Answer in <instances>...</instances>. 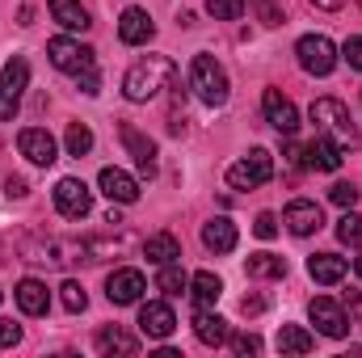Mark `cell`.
<instances>
[{
	"label": "cell",
	"mask_w": 362,
	"mask_h": 358,
	"mask_svg": "<svg viewBox=\"0 0 362 358\" xmlns=\"http://www.w3.org/2000/svg\"><path fill=\"white\" fill-rule=\"evenodd\" d=\"M173 81H177V64L169 55H148L122 76V93L127 101H152L165 89H173Z\"/></svg>",
	"instance_id": "cell-1"
},
{
	"label": "cell",
	"mask_w": 362,
	"mask_h": 358,
	"mask_svg": "<svg viewBox=\"0 0 362 358\" xmlns=\"http://www.w3.org/2000/svg\"><path fill=\"white\" fill-rule=\"evenodd\" d=\"M308 114H312V122H316V131H320V135L337 139L341 148H358V131H354V118H350V110H346L337 97H316Z\"/></svg>",
	"instance_id": "cell-2"
},
{
	"label": "cell",
	"mask_w": 362,
	"mask_h": 358,
	"mask_svg": "<svg viewBox=\"0 0 362 358\" xmlns=\"http://www.w3.org/2000/svg\"><path fill=\"white\" fill-rule=\"evenodd\" d=\"M189 89L202 105H223L228 101V72L215 55H194L189 59Z\"/></svg>",
	"instance_id": "cell-3"
},
{
	"label": "cell",
	"mask_w": 362,
	"mask_h": 358,
	"mask_svg": "<svg viewBox=\"0 0 362 358\" xmlns=\"http://www.w3.org/2000/svg\"><path fill=\"white\" fill-rule=\"evenodd\" d=\"M295 55H299V68L308 76H329L337 68V47H333L329 34H303L295 42Z\"/></svg>",
	"instance_id": "cell-4"
},
{
	"label": "cell",
	"mask_w": 362,
	"mask_h": 358,
	"mask_svg": "<svg viewBox=\"0 0 362 358\" xmlns=\"http://www.w3.org/2000/svg\"><path fill=\"white\" fill-rule=\"evenodd\" d=\"M25 85H30V64H25L21 55H13V59L0 68V122H13Z\"/></svg>",
	"instance_id": "cell-5"
},
{
	"label": "cell",
	"mask_w": 362,
	"mask_h": 358,
	"mask_svg": "<svg viewBox=\"0 0 362 358\" xmlns=\"http://www.w3.org/2000/svg\"><path fill=\"white\" fill-rule=\"evenodd\" d=\"M270 178H274V156L266 148H253L245 161H236L228 169V185L232 190H257V185H266Z\"/></svg>",
	"instance_id": "cell-6"
},
{
	"label": "cell",
	"mask_w": 362,
	"mask_h": 358,
	"mask_svg": "<svg viewBox=\"0 0 362 358\" xmlns=\"http://www.w3.org/2000/svg\"><path fill=\"white\" fill-rule=\"evenodd\" d=\"M47 55H51V64H55L59 72H68V76H81L85 68L97 64V59H93V47L76 42V38H68V34L51 38V42H47Z\"/></svg>",
	"instance_id": "cell-7"
},
{
	"label": "cell",
	"mask_w": 362,
	"mask_h": 358,
	"mask_svg": "<svg viewBox=\"0 0 362 358\" xmlns=\"http://www.w3.org/2000/svg\"><path fill=\"white\" fill-rule=\"evenodd\" d=\"M55 207L64 219H85L93 211V190L81 178H59L55 181Z\"/></svg>",
	"instance_id": "cell-8"
},
{
	"label": "cell",
	"mask_w": 362,
	"mask_h": 358,
	"mask_svg": "<svg viewBox=\"0 0 362 358\" xmlns=\"http://www.w3.org/2000/svg\"><path fill=\"white\" fill-rule=\"evenodd\" d=\"M308 316H312L316 333H325V337H346V333H350L346 308H341L337 299H329V295H316V299L308 304Z\"/></svg>",
	"instance_id": "cell-9"
},
{
	"label": "cell",
	"mask_w": 362,
	"mask_h": 358,
	"mask_svg": "<svg viewBox=\"0 0 362 358\" xmlns=\"http://www.w3.org/2000/svg\"><path fill=\"white\" fill-rule=\"evenodd\" d=\"M17 148H21V156H25L30 165H42V169L59 161V144H55V135L42 131V127H25V131L17 135Z\"/></svg>",
	"instance_id": "cell-10"
},
{
	"label": "cell",
	"mask_w": 362,
	"mask_h": 358,
	"mask_svg": "<svg viewBox=\"0 0 362 358\" xmlns=\"http://www.w3.org/2000/svg\"><path fill=\"white\" fill-rule=\"evenodd\" d=\"M262 110H266V122H270L278 135H295L299 131V110H295L291 97H282V89L262 93Z\"/></svg>",
	"instance_id": "cell-11"
},
{
	"label": "cell",
	"mask_w": 362,
	"mask_h": 358,
	"mask_svg": "<svg viewBox=\"0 0 362 358\" xmlns=\"http://www.w3.org/2000/svg\"><path fill=\"white\" fill-rule=\"evenodd\" d=\"M144 291H148V282H144V274H139V270H114V274L105 278V299H110V304H118V308L139 304V299H144Z\"/></svg>",
	"instance_id": "cell-12"
},
{
	"label": "cell",
	"mask_w": 362,
	"mask_h": 358,
	"mask_svg": "<svg viewBox=\"0 0 362 358\" xmlns=\"http://www.w3.org/2000/svg\"><path fill=\"white\" fill-rule=\"evenodd\" d=\"M173 329H177V316H173L169 304L152 299V304L139 308V333H144V337H152V342H169Z\"/></svg>",
	"instance_id": "cell-13"
},
{
	"label": "cell",
	"mask_w": 362,
	"mask_h": 358,
	"mask_svg": "<svg viewBox=\"0 0 362 358\" xmlns=\"http://www.w3.org/2000/svg\"><path fill=\"white\" fill-rule=\"evenodd\" d=\"M97 185H101V194H105L110 202H122V207L139 202V181L131 178L127 169H114V165H105V169H101V178H97Z\"/></svg>",
	"instance_id": "cell-14"
},
{
	"label": "cell",
	"mask_w": 362,
	"mask_h": 358,
	"mask_svg": "<svg viewBox=\"0 0 362 358\" xmlns=\"http://www.w3.org/2000/svg\"><path fill=\"white\" fill-rule=\"evenodd\" d=\"M282 224L291 228V236H312V232H320L325 215H320V207H316V202H308V198H295V202H286V211H282Z\"/></svg>",
	"instance_id": "cell-15"
},
{
	"label": "cell",
	"mask_w": 362,
	"mask_h": 358,
	"mask_svg": "<svg viewBox=\"0 0 362 358\" xmlns=\"http://www.w3.org/2000/svg\"><path fill=\"white\" fill-rule=\"evenodd\" d=\"M152 34H156V25H152L148 8L131 4V8L118 17V38H122L127 47H144V42H152Z\"/></svg>",
	"instance_id": "cell-16"
},
{
	"label": "cell",
	"mask_w": 362,
	"mask_h": 358,
	"mask_svg": "<svg viewBox=\"0 0 362 358\" xmlns=\"http://www.w3.org/2000/svg\"><path fill=\"white\" fill-rule=\"evenodd\" d=\"M118 135H122V144H127V152L135 156V165H139V173H144V178H152V173H156V144H152V139H148L144 131H135L131 122H122V127H118Z\"/></svg>",
	"instance_id": "cell-17"
},
{
	"label": "cell",
	"mask_w": 362,
	"mask_h": 358,
	"mask_svg": "<svg viewBox=\"0 0 362 358\" xmlns=\"http://www.w3.org/2000/svg\"><path fill=\"white\" fill-rule=\"evenodd\" d=\"M341 161H346V148H341L337 139H329V135H320V131H316V139L308 144V169L337 173V169H341Z\"/></svg>",
	"instance_id": "cell-18"
},
{
	"label": "cell",
	"mask_w": 362,
	"mask_h": 358,
	"mask_svg": "<svg viewBox=\"0 0 362 358\" xmlns=\"http://www.w3.org/2000/svg\"><path fill=\"white\" fill-rule=\"evenodd\" d=\"M13 295H17V308H21L25 316H47V308H51L47 282H38V278H21Z\"/></svg>",
	"instance_id": "cell-19"
},
{
	"label": "cell",
	"mask_w": 362,
	"mask_h": 358,
	"mask_svg": "<svg viewBox=\"0 0 362 358\" xmlns=\"http://www.w3.org/2000/svg\"><path fill=\"white\" fill-rule=\"evenodd\" d=\"M194 337H198L202 346L219 350V346L228 342V321H223V316H215L211 308H198V316H194Z\"/></svg>",
	"instance_id": "cell-20"
},
{
	"label": "cell",
	"mask_w": 362,
	"mask_h": 358,
	"mask_svg": "<svg viewBox=\"0 0 362 358\" xmlns=\"http://www.w3.org/2000/svg\"><path fill=\"white\" fill-rule=\"evenodd\" d=\"M202 245L211 249V253H232L236 249V224L232 219H211V224H202Z\"/></svg>",
	"instance_id": "cell-21"
},
{
	"label": "cell",
	"mask_w": 362,
	"mask_h": 358,
	"mask_svg": "<svg viewBox=\"0 0 362 358\" xmlns=\"http://www.w3.org/2000/svg\"><path fill=\"white\" fill-rule=\"evenodd\" d=\"M144 258L152 262V266H169V262H177L181 258V245L173 232H156V236H148L144 241Z\"/></svg>",
	"instance_id": "cell-22"
},
{
	"label": "cell",
	"mask_w": 362,
	"mask_h": 358,
	"mask_svg": "<svg viewBox=\"0 0 362 358\" xmlns=\"http://www.w3.org/2000/svg\"><path fill=\"white\" fill-rule=\"evenodd\" d=\"M346 258H337V253H316V258H308V274L316 278V282H325V287H333V282H341L346 278Z\"/></svg>",
	"instance_id": "cell-23"
},
{
	"label": "cell",
	"mask_w": 362,
	"mask_h": 358,
	"mask_svg": "<svg viewBox=\"0 0 362 358\" xmlns=\"http://www.w3.org/2000/svg\"><path fill=\"white\" fill-rule=\"evenodd\" d=\"M189 295H194V304H198V308H215V304H219V295H223V282H219L211 270H198V274L189 278Z\"/></svg>",
	"instance_id": "cell-24"
},
{
	"label": "cell",
	"mask_w": 362,
	"mask_h": 358,
	"mask_svg": "<svg viewBox=\"0 0 362 358\" xmlns=\"http://www.w3.org/2000/svg\"><path fill=\"white\" fill-rule=\"evenodd\" d=\"M51 17H55L64 30H89L93 25L81 0H51Z\"/></svg>",
	"instance_id": "cell-25"
},
{
	"label": "cell",
	"mask_w": 362,
	"mask_h": 358,
	"mask_svg": "<svg viewBox=\"0 0 362 358\" xmlns=\"http://www.w3.org/2000/svg\"><path fill=\"white\" fill-rule=\"evenodd\" d=\"M97 350H101V354H139V342H135L127 329L114 325V329H101V333H97Z\"/></svg>",
	"instance_id": "cell-26"
},
{
	"label": "cell",
	"mask_w": 362,
	"mask_h": 358,
	"mask_svg": "<svg viewBox=\"0 0 362 358\" xmlns=\"http://www.w3.org/2000/svg\"><path fill=\"white\" fill-rule=\"evenodd\" d=\"M312 346H316V337L308 329H299V325H282L278 329V350L282 354H308Z\"/></svg>",
	"instance_id": "cell-27"
},
{
	"label": "cell",
	"mask_w": 362,
	"mask_h": 358,
	"mask_svg": "<svg viewBox=\"0 0 362 358\" xmlns=\"http://www.w3.org/2000/svg\"><path fill=\"white\" fill-rule=\"evenodd\" d=\"M185 287H189V274H185V270H181L177 262L160 266V274H156V291H165V295L173 299V295H181Z\"/></svg>",
	"instance_id": "cell-28"
},
{
	"label": "cell",
	"mask_w": 362,
	"mask_h": 358,
	"mask_svg": "<svg viewBox=\"0 0 362 358\" xmlns=\"http://www.w3.org/2000/svg\"><path fill=\"white\" fill-rule=\"evenodd\" d=\"M245 270H249V278H282L286 274V262L274 258V253H253Z\"/></svg>",
	"instance_id": "cell-29"
},
{
	"label": "cell",
	"mask_w": 362,
	"mask_h": 358,
	"mask_svg": "<svg viewBox=\"0 0 362 358\" xmlns=\"http://www.w3.org/2000/svg\"><path fill=\"white\" fill-rule=\"evenodd\" d=\"M64 148H68V156H89L93 152V131L85 122H72L68 135H64Z\"/></svg>",
	"instance_id": "cell-30"
},
{
	"label": "cell",
	"mask_w": 362,
	"mask_h": 358,
	"mask_svg": "<svg viewBox=\"0 0 362 358\" xmlns=\"http://www.w3.org/2000/svg\"><path fill=\"white\" fill-rule=\"evenodd\" d=\"M337 241L341 245H362V219L354 215V207H346V215L337 219Z\"/></svg>",
	"instance_id": "cell-31"
},
{
	"label": "cell",
	"mask_w": 362,
	"mask_h": 358,
	"mask_svg": "<svg viewBox=\"0 0 362 358\" xmlns=\"http://www.w3.org/2000/svg\"><path fill=\"white\" fill-rule=\"evenodd\" d=\"M59 299H64L68 312H85V308H89V295H85V287H81L76 278H68V282L59 287Z\"/></svg>",
	"instance_id": "cell-32"
},
{
	"label": "cell",
	"mask_w": 362,
	"mask_h": 358,
	"mask_svg": "<svg viewBox=\"0 0 362 358\" xmlns=\"http://www.w3.org/2000/svg\"><path fill=\"white\" fill-rule=\"evenodd\" d=\"M206 13L215 21H236L245 13V0H206Z\"/></svg>",
	"instance_id": "cell-33"
},
{
	"label": "cell",
	"mask_w": 362,
	"mask_h": 358,
	"mask_svg": "<svg viewBox=\"0 0 362 358\" xmlns=\"http://www.w3.org/2000/svg\"><path fill=\"white\" fill-rule=\"evenodd\" d=\"M228 346H232V354H240V358L262 354V337L257 333H228Z\"/></svg>",
	"instance_id": "cell-34"
},
{
	"label": "cell",
	"mask_w": 362,
	"mask_h": 358,
	"mask_svg": "<svg viewBox=\"0 0 362 358\" xmlns=\"http://www.w3.org/2000/svg\"><path fill=\"white\" fill-rule=\"evenodd\" d=\"M329 198H333L337 207H354V202H358V190H354L350 181H337V185L329 190Z\"/></svg>",
	"instance_id": "cell-35"
},
{
	"label": "cell",
	"mask_w": 362,
	"mask_h": 358,
	"mask_svg": "<svg viewBox=\"0 0 362 358\" xmlns=\"http://www.w3.org/2000/svg\"><path fill=\"white\" fill-rule=\"evenodd\" d=\"M253 8H257V17H262L266 25H282V8H278V0H253Z\"/></svg>",
	"instance_id": "cell-36"
},
{
	"label": "cell",
	"mask_w": 362,
	"mask_h": 358,
	"mask_svg": "<svg viewBox=\"0 0 362 358\" xmlns=\"http://www.w3.org/2000/svg\"><path fill=\"white\" fill-rule=\"evenodd\" d=\"M341 59H346L350 68H358V72H362V34L346 38V47H341Z\"/></svg>",
	"instance_id": "cell-37"
},
{
	"label": "cell",
	"mask_w": 362,
	"mask_h": 358,
	"mask_svg": "<svg viewBox=\"0 0 362 358\" xmlns=\"http://www.w3.org/2000/svg\"><path fill=\"white\" fill-rule=\"evenodd\" d=\"M253 232H257L262 241H274V236H278V219H274L270 211H262V215L253 219Z\"/></svg>",
	"instance_id": "cell-38"
},
{
	"label": "cell",
	"mask_w": 362,
	"mask_h": 358,
	"mask_svg": "<svg viewBox=\"0 0 362 358\" xmlns=\"http://www.w3.org/2000/svg\"><path fill=\"white\" fill-rule=\"evenodd\" d=\"M17 342H21V325L0 321V350H8V346H17Z\"/></svg>",
	"instance_id": "cell-39"
},
{
	"label": "cell",
	"mask_w": 362,
	"mask_h": 358,
	"mask_svg": "<svg viewBox=\"0 0 362 358\" xmlns=\"http://www.w3.org/2000/svg\"><path fill=\"white\" fill-rule=\"evenodd\" d=\"M76 81H81V93H101V76H97V64H93V68H85V72H81V76H76Z\"/></svg>",
	"instance_id": "cell-40"
},
{
	"label": "cell",
	"mask_w": 362,
	"mask_h": 358,
	"mask_svg": "<svg viewBox=\"0 0 362 358\" xmlns=\"http://www.w3.org/2000/svg\"><path fill=\"white\" fill-rule=\"evenodd\" d=\"M240 308H245V316H257V312H266V299H262V295H245Z\"/></svg>",
	"instance_id": "cell-41"
},
{
	"label": "cell",
	"mask_w": 362,
	"mask_h": 358,
	"mask_svg": "<svg viewBox=\"0 0 362 358\" xmlns=\"http://www.w3.org/2000/svg\"><path fill=\"white\" fill-rule=\"evenodd\" d=\"M8 194H17V198H21V194H25V181H21V178H8Z\"/></svg>",
	"instance_id": "cell-42"
},
{
	"label": "cell",
	"mask_w": 362,
	"mask_h": 358,
	"mask_svg": "<svg viewBox=\"0 0 362 358\" xmlns=\"http://www.w3.org/2000/svg\"><path fill=\"white\" fill-rule=\"evenodd\" d=\"M312 4H316V8H329V13H333V8H341L346 0H312Z\"/></svg>",
	"instance_id": "cell-43"
},
{
	"label": "cell",
	"mask_w": 362,
	"mask_h": 358,
	"mask_svg": "<svg viewBox=\"0 0 362 358\" xmlns=\"http://www.w3.org/2000/svg\"><path fill=\"white\" fill-rule=\"evenodd\" d=\"M354 274H358V278H362V258H358V262H354Z\"/></svg>",
	"instance_id": "cell-44"
},
{
	"label": "cell",
	"mask_w": 362,
	"mask_h": 358,
	"mask_svg": "<svg viewBox=\"0 0 362 358\" xmlns=\"http://www.w3.org/2000/svg\"><path fill=\"white\" fill-rule=\"evenodd\" d=\"M0 299H4V291H0Z\"/></svg>",
	"instance_id": "cell-45"
},
{
	"label": "cell",
	"mask_w": 362,
	"mask_h": 358,
	"mask_svg": "<svg viewBox=\"0 0 362 358\" xmlns=\"http://www.w3.org/2000/svg\"><path fill=\"white\" fill-rule=\"evenodd\" d=\"M358 4H362V0H358Z\"/></svg>",
	"instance_id": "cell-46"
}]
</instances>
